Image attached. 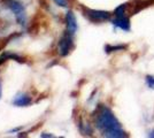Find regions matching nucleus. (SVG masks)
I'll use <instances>...</instances> for the list:
<instances>
[{"instance_id": "f257e3e1", "label": "nucleus", "mask_w": 154, "mask_h": 138, "mask_svg": "<svg viewBox=\"0 0 154 138\" xmlns=\"http://www.w3.org/2000/svg\"><path fill=\"white\" fill-rule=\"evenodd\" d=\"M97 129L103 137L108 138H124L128 137L127 132L123 130L122 125L116 118L114 113L107 106L99 105L93 114Z\"/></svg>"}, {"instance_id": "f03ea898", "label": "nucleus", "mask_w": 154, "mask_h": 138, "mask_svg": "<svg viewBox=\"0 0 154 138\" xmlns=\"http://www.w3.org/2000/svg\"><path fill=\"white\" fill-rule=\"evenodd\" d=\"M6 6L11 9V12L14 14L15 20L20 26H24L26 22V14L23 5L19 0H6Z\"/></svg>"}, {"instance_id": "7ed1b4c3", "label": "nucleus", "mask_w": 154, "mask_h": 138, "mask_svg": "<svg viewBox=\"0 0 154 138\" xmlns=\"http://www.w3.org/2000/svg\"><path fill=\"white\" fill-rule=\"evenodd\" d=\"M82 12L84 16L92 23H101L110 19V13L106 11H97V9H90V8L83 7Z\"/></svg>"}, {"instance_id": "20e7f679", "label": "nucleus", "mask_w": 154, "mask_h": 138, "mask_svg": "<svg viewBox=\"0 0 154 138\" xmlns=\"http://www.w3.org/2000/svg\"><path fill=\"white\" fill-rule=\"evenodd\" d=\"M72 35L69 32L63 33V36L60 38L58 43V52L61 57H67L74 48V39H72Z\"/></svg>"}, {"instance_id": "39448f33", "label": "nucleus", "mask_w": 154, "mask_h": 138, "mask_svg": "<svg viewBox=\"0 0 154 138\" xmlns=\"http://www.w3.org/2000/svg\"><path fill=\"white\" fill-rule=\"evenodd\" d=\"M154 4V0H134L132 2L127 4V12L129 16L136 15L137 13L141 12L143 9L147 8Z\"/></svg>"}, {"instance_id": "423d86ee", "label": "nucleus", "mask_w": 154, "mask_h": 138, "mask_svg": "<svg viewBox=\"0 0 154 138\" xmlns=\"http://www.w3.org/2000/svg\"><path fill=\"white\" fill-rule=\"evenodd\" d=\"M113 26L119 28V29H122L123 31H130V28H131V24H130V19L129 16H115V19L112 21Z\"/></svg>"}, {"instance_id": "0eeeda50", "label": "nucleus", "mask_w": 154, "mask_h": 138, "mask_svg": "<svg viewBox=\"0 0 154 138\" xmlns=\"http://www.w3.org/2000/svg\"><path fill=\"white\" fill-rule=\"evenodd\" d=\"M66 26H67V32L70 35H75L77 31V21L72 12H68L66 14Z\"/></svg>"}, {"instance_id": "6e6552de", "label": "nucleus", "mask_w": 154, "mask_h": 138, "mask_svg": "<svg viewBox=\"0 0 154 138\" xmlns=\"http://www.w3.org/2000/svg\"><path fill=\"white\" fill-rule=\"evenodd\" d=\"M13 104L17 107H26L31 104V97L26 93H19L15 99L13 100Z\"/></svg>"}, {"instance_id": "1a4fd4ad", "label": "nucleus", "mask_w": 154, "mask_h": 138, "mask_svg": "<svg viewBox=\"0 0 154 138\" xmlns=\"http://www.w3.org/2000/svg\"><path fill=\"white\" fill-rule=\"evenodd\" d=\"M127 48V45H106L105 51L106 53L116 52V51H123Z\"/></svg>"}, {"instance_id": "9d476101", "label": "nucleus", "mask_w": 154, "mask_h": 138, "mask_svg": "<svg viewBox=\"0 0 154 138\" xmlns=\"http://www.w3.org/2000/svg\"><path fill=\"white\" fill-rule=\"evenodd\" d=\"M79 130H81V132H82L83 135H91V133H92V129H91L90 124L85 123L83 121L79 122Z\"/></svg>"}, {"instance_id": "9b49d317", "label": "nucleus", "mask_w": 154, "mask_h": 138, "mask_svg": "<svg viewBox=\"0 0 154 138\" xmlns=\"http://www.w3.org/2000/svg\"><path fill=\"white\" fill-rule=\"evenodd\" d=\"M145 81H146V84H147V86L149 87V89H154V76H149V75H147Z\"/></svg>"}, {"instance_id": "f8f14e48", "label": "nucleus", "mask_w": 154, "mask_h": 138, "mask_svg": "<svg viewBox=\"0 0 154 138\" xmlns=\"http://www.w3.org/2000/svg\"><path fill=\"white\" fill-rule=\"evenodd\" d=\"M58 6H61V7H67L68 6V1L67 0H53Z\"/></svg>"}, {"instance_id": "ddd939ff", "label": "nucleus", "mask_w": 154, "mask_h": 138, "mask_svg": "<svg viewBox=\"0 0 154 138\" xmlns=\"http://www.w3.org/2000/svg\"><path fill=\"white\" fill-rule=\"evenodd\" d=\"M148 137H154V130H151L148 132Z\"/></svg>"}, {"instance_id": "4468645a", "label": "nucleus", "mask_w": 154, "mask_h": 138, "mask_svg": "<svg viewBox=\"0 0 154 138\" xmlns=\"http://www.w3.org/2000/svg\"><path fill=\"white\" fill-rule=\"evenodd\" d=\"M1 93H2V87H1V83H0V98H1Z\"/></svg>"}]
</instances>
